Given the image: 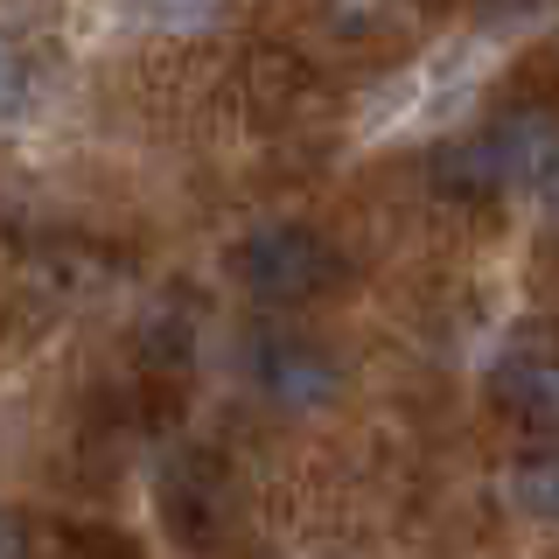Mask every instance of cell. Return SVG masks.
I'll list each match as a JSON object with an SVG mask.
<instances>
[{
  "label": "cell",
  "mask_w": 559,
  "mask_h": 559,
  "mask_svg": "<svg viewBox=\"0 0 559 559\" xmlns=\"http://www.w3.org/2000/svg\"><path fill=\"white\" fill-rule=\"evenodd\" d=\"M427 175L448 203H497L511 189H559V112H546V105H497L489 127L433 147Z\"/></svg>",
  "instance_id": "obj_1"
},
{
  "label": "cell",
  "mask_w": 559,
  "mask_h": 559,
  "mask_svg": "<svg viewBox=\"0 0 559 559\" xmlns=\"http://www.w3.org/2000/svg\"><path fill=\"white\" fill-rule=\"evenodd\" d=\"M231 273L259 308H314L343 287V252L314 224L273 217L231 245Z\"/></svg>",
  "instance_id": "obj_2"
},
{
  "label": "cell",
  "mask_w": 559,
  "mask_h": 559,
  "mask_svg": "<svg viewBox=\"0 0 559 559\" xmlns=\"http://www.w3.org/2000/svg\"><path fill=\"white\" fill-rule=\"evenodd\" d=\"M245 378L273 413H322L343 392V364L301 329H252L245 336Z\"/></svg>",
  "instance_id": "obj_3"
},
{
  "label": "cell",
  "mask_w": 559,
  "mask_h": 559,
  "mask_svg": "<svg viewBox=\"0 0 559 559\" xmlns=\"http://www.w3.org/2000/svg\"><path fill=\"white\" fill-rule=\"evenodd\" d=\"M154 497H162L168 538L189 546V552H210L224 538V524H231V476H224V462L210 448L175 454V462L162 468V483H154Z\"/></svg>",
  "instance_id": "obj_4"
},
{
  "label": "cell",
  "mask_w": 559,
  "mask_h": 559,
  "mask_svg": "<svg viewBox=\"0 0 559 559\" xmlns=\"http://www.w3.org/2000/svg\"><path fill=\"white\" fill-rule=\"evenodd\" d=\"M245 105H252L259 127H294V119H308L322 105V78H314L308 57L266 43L245 57Z\"/></svg>",
  "instance_id": "obj_5"
},
{
  "label": "cell",
  "mask_w": 559,
  "mask_h": 559,
  "mask_svg": "<svg viewBox=\"0 0 559 559\" xmlns=\"http://www.w3.org/2000/svg\"><path fill=\"white\" fill-rule=\"evenodd\" d=\"M489 392H497V406L511 413L518 427H532V433H546V441H559V349L518 343L511 357L497 364Z\"/></svg>",
  "instance_id": "obj_6"
},
{
  "label": "cell",
  "mask_w": 559,
  "mask_h": 559,
  "mask_svg": "<svg viewBox=\"0 0 559 559\" xmlns=\"http://www.w3.org/2000/svg\"><path fill=\"white\" fill-rule=\"evenodd\" d=\"M189 357H197V336H189V322L175 308L140 329V378H147L154 392H175V384L189 378Z\"/></svg>",
  "instance_id": "obj_7"
},
{
  "label": "cell",
  "mask_w": 559,
  "mask_h": 559,
  "mask_svg": "<svg viewBox=\"0 0 559 559\" xmlns=\"http://www.w3.org/2000/svg\"><path fill=\"white\" fill-rule=\"evenodd\" d=\"M511 503L532 524H559V448H532L511 462Z\"/></svg>",
  "instance_id": "obj_8"
},
{
  "label": "cell",
  "mask_w": 559,
  "mask_h": 559,
  "mask_svg": "<svg viewBox=\"0 0 559 559\" xmlns=\"http://www.w3.org/2000/svg\"><path fill=\"white\" fill-rule=\"evenodd\" d=\"M329 28L343 35V43H392L399 28H406V0H329Z\"/></svg>",
  "instance_id": "obj_9"
},
{
  "label": "cell",
  "mask_w": 559,
  "mask_h": 559,
  "mask_svg": "<svg viewBox=\"0 0 559 559\" xmlns=\"http://www.w3.org/2000/svg\"><path fill=\"white\" fill-rule=\"evenodd\" d=\"M503 92H511V105H546V112H559V43L524 49L511 63V78H503Z\"/></svg>",
  "instance_id": "obj_10"
},
{
  "label": "cell",
  "mask_w": 559,
  "mask_h": 559,
  "mask_svg": "<svg viewBox=\"0 0 559 559\" xmlns=\"http://www.w3.org/2000/svg\"><path fill=\"white\" fill-rule=\"evenodd\" d=\"M22 92H28V57H22L14 35H0V112H14Z\"/></svg>",
  "instance_id": "obj_11"
},
{
  "label": "cell",
  "mask_w": 559,
  "mask_h": 559,
  "mask_svg": "<svg viewBox=\"0 0 559 559\" xmlns=\"http://www.w3.org/2000/svg\"><path fill=\"white\" fill-rule=\"evenodd\" d=\"M0 559H28V532L14 511H0Z\"/></svg>",
  "instance_id": "obj_12"
},
{
  "label": "cell",
  "mask_w": 559,
  "mask_h": 559,
  "mask_svg": "<svg viewBox=\"0 0 559 559\" xmlns=\"http://www.w3.org/2000/svg\"><path fill=\"white\" fill-rule=\"evenodd\" d=\"M147 8H154V14H210L217 0H147Z\"/></svg>",
  "instance_id": "obj_13"
}]
</instances>
